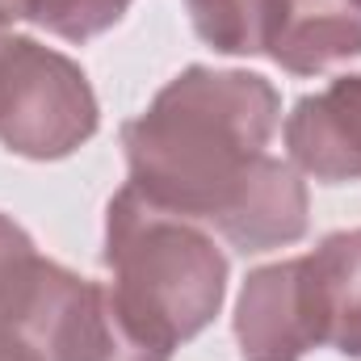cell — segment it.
I'll use <instances>...</instances> for the list:
<instances>
[{"mask_svg":"<svg viewBox=\"0 0 361 361\" xmlns=\"http://www.w3.org/2000/svg\"><path fill=\"white\" fill-rule=\"evenodd\" d=\"M63 265L38 257L34 240L0 214V336H21L47 302Z\"/></svg>","mask_w":361,"mask_h":361,"instance_id":"10","label":"cell"},{"mask_svg":"<svg viewBox=\"0 0 361 361\" xmlns=\"http://www.w3.org/2000/svg\"><path fill=\"white\" fill-rule=\"evenodd\" d=\"M8 42H13V34L4 30V21H0V59H4V51H8Z\"/></svg>","mask_w":361,"mask_h":361,"instance_id":"15","label":"cell"},{"mask_svg":"<svg viewBox=\"0 0 361 361\" xmlns=\"http://www.w3.org/2000/svg\"><path fill=\"white\" fill-rule=\"evenodd\" d=\"M0 361H42L30 345H21V341H13V336H0Z\"/></svg>","mask_w":361,"mask_h":361,"instance_id":"13","label":"cell"},{"mask_svg":"<svg viewBox=\"0 0 361 361\" xmlns=\"http://www.w3.org/2000/svg\"><path fill=\"white\" fill-rule=\"evenodd\" d=\"M17 17H25V0H0V21L8 25V21H17Z\"/></svg>","mask_w":361,"mask_h":361,"instance_id":"14","label":"cell"},{"mask_svg":"<svg viewBox=\"0 0 361 361\" xmlns=\"http://www.w3.org/2000/svg\"><path fill=\"white\" fill-rule=\"evenodd\" d=\"M97 97L80 63L13 38L0 59V143L25 160H63L97 135Z\"/></svg>","mask_w":361,"mask_h":361,"instance_id":"3","label":"cell"},{"mask_svg":"<svg viewBox=\"0 0 361 361\" xmlns=\"http://www.w3.org/2000/svg\"><path fill=\"white\" fill-rule=\"evenodd\" d=\"M42 361H169L173 349L156 345L118 302L114 286H101L72 269L59 273L47 302L21 336Z\"/></svg>","mask_w":361,"mask_h":361,"instance_id":"4","label":"cell"},{"mask_svg":"<svg viewBox=\"0 0 361 361\" xmlns=\"http://www.w3.org/2000/svg\"><path fill=\"white\" fill-rule=\"evenodd\" d=\"M281 97L257 72L185 68L122 126L130 185L193 223H219L252 169L269 156Z\"/></svg>","mask_w":361,"mask_h":361,"instance_id":"1","label":"cell"},{"mask_svg":"<svg viewBox=\"0 0 361 361\" xmlns=\"http://www.w3.org/2000/svg\"><path fill=\"white\" fill-rule=\"evenodd\" d=\"M286 147L298 173L341 185L361 177V76H341L302 97L286 118Z\"/></svg>","mask_w":361,"mask_h":361,"instance_id":"6","label":"cell"},{"mask_svg":"<svg viewBox=\"0 0 361 361\" xmlns=\"http://www.w3.org/2000/svg\"><path fill=\"white\" fill-rule=\"evenodd\" d=\"M105 265L122 311L164 349L193 341L223 307L227 257L173 210L122 185L105 214Z\"/></svg>","mask_w":361,"mask_h":361,"instance_id":"2","label":"cell"},{"mask_svg":"<svg viewBox=\"0 0 361 361\" xmlns=\"http://www.w3.org/2000/svg\"><path fill=\"white\" fill-rule=\"evenodd\" d=\"M214 231L240 252H269L307 235V185L294 164L265 156L235 202L223 210Z\"/></svg>","mask_w":361,"mask_h":361,"instance_id":"7","label":"cell"},{"mask_svg":"<svg viewBox=\"0 0 361 361\" xmlns=\"http://www.w3.org/2000/svg\"><path fill=\"white\" fill-rule=\"evenodd\" d=\"M302 277L319 345L361 357V227L319 240V248L302 257Z\"/></svg>","mask_w":361,"mask_h":361,"instance_id":"9","label":"cell"},{"mask_svg":"<svg viewBox=\"0 0 361 361\" xmlns=\"http://www.w3.org/2000/svg\"><path fill=\"white\" fill-rule=\"evenodd\" d=\"M130 4L135 0H25V17L51 30L55 38L89 42L97 34H105L109 25H118Z\"/></svg>","mask_w":361,"mask_h":361,"instance_id":"12","label":"cell"},{"mask_svg":"<svg viewBox=\"0 0 361 361\" xmlns=\"http://www.w3.org/2000/svg\"><path fill=\"white\" fill-rule=\"evenodd\" d=\"M273 63L290 76H315L332 63L361 55L357 0H277L265 47Z\"/></svg>","mask_w":361,"mask_h":361,"instance_id":"8","label":"cell"},{"mask_svg":"<svg viewBox=\"0 0 361 361\" xmlns=\"http://www.w3.org/2000/svg\"><path fill=\"white\" fill-rule=\"evenodd\" d=\"M357 4H361V0H357Z\"/></svg>","mask_w":361,"mask_h":361,"instance_id":"16","label":"cell"},{"mask_svg":"<svg viewBox=\"0 0 361 361\" xmlns=\"http://www.w3.org/2000/svg\"><path fill=\"white\" fill-rule=\"evenodd\" d=\"M235 341L244 361H302L319 349L302 257L248 273L235 302Z\"/></svg>","mask_w":361,"mask_h":361,"instance_id":"5","label":"cell"},{"mask_svg":"<svg viewBox=\"0 0 361 361\" xmlns=\"http://www.w3.org/2000/svg\"><path fill=\"white\" fill-rule=\"evenodd\" d=\"M193 30L223 55H265L277 0H185Z\"/></svg>","mask_w":361,"mask_h":361,"instance_id":"11","label":"cell"}]
</instances>
